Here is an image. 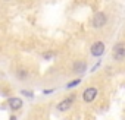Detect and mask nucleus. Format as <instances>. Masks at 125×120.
I'll return each instance as SVG.
<instances>
[{
	"mask_svg": "<svg viewBox=\"0 0 125 120\" xmlns=\"http://www.w3.org/2000/svg\"><path fill=\"white\" fill-rule=\"evenodd\" d=\"M74 101H75V94H72V95H69V97H65L63 100H62V101H60V103L56 105L57 111H60V113H65V111H68V110L72 107Z\"/></svg>",
	"mask_w": 125,
	"mask_h": 120,
	"instance_id": "nucleus-1",
	"label": "nucleus"
},
{
	"mask_svg": "<svg viewBox=\"0 0 125 120\" xmlns=\"http://www.w3.org/2000/svg\"><path fill=\"white\" fill-rule=\"evenodd\" d=\"M106 22H107V16H106L104 12H97L91 19V25L94 28H102V26L106 25Z\"/></svg>",
	"mask_w": 125,
	"mask_h": 120,
	"instance_id": "nucleus-2",
	"label": "nucleus"
},
{
	"mask_svg": "<svg viewBox=\"0 0 125 120\" xmlns=\"http://www.w3.org/2000/svg\"><path fill=\"white\" fill-rule=\"evenodd\" d=\"M97 94H99V91H97L96 86H88V88H85L84 92H83V100H84V103H93V101L96 100Z\"/></svg>",
	"mask_w": 125,
	"mask_h": 120,
	"instance_id": "nucleus-3",
	"label": "nucleus"
},
{
	"mask_svg": "<svg viewBox=\"0 0 125 120\" xmlns=\"http://www.w3.org/2000/svg\"><path fill=\"white\" fill-rule=\"evenodd\" d=\"M112 56H113V60H116V62H122V60L125 59V45L122 43L116 44L112 50Z\"/></svg>",
	"mask_w": 125,
	"mask_h": 120,
	"instance_id": "nucleus-4",
	"label": "nucleus"
},
{
	"mask_svg": "<svg viewBox=\"0 0 125 120\" xmlns=\"http://www.w3.org/2000/svg\"><path fill=\"white\" fill-rule=\"evenodd\" d=\"M90 53L94 57H100L104 53V43L103 41H96L91 47H90Z\"/></svg>",
	"mask_w": 125,
	"mask_h": 120,
	"instance_id": "nucleus-5",
	"label": "nucleus"
},
{
	"mask_svg": "<svg viewBox=\"0 0 125 120\" xmlns=\"http://www.w3.org/2000/svg\"><path fill=\"white\" fill-rule=\"evenodd\" d=\"M8 107L12 110V111H18L19 108H22V105H24V101L21 100V98H18V97H10L9 100H8Z\"/></svg>",
	"mask_w": 125,
	"mask_h": 120,
	"instance_id": "nucleus-6",
	"label": "nucleus"
},
{
	"mask_svg": "<svg viewBox=\"0 0 125 120\" xmlns=\"http://www.w3.org/2000/svg\"><path fill=\"white\" fill-rule=\"evenodd\" d=\"M85 69H87V63L84 62V60H77V62L74 63V66H72V70L75 73H84Z\"/></svg>",
	"mask_w": 125,
	"mask_h": 120,
	"instance_id": "nucleus-7",
	"label": "nucleus"
},
{
	"mask_svg": "<svg viewBox=\"0 0 125 120\" xmlns=\"http://www.w3.org/2000/svg\"><path fill=\"white\" fill-rule=\"evenodd\" d=\"M16 76H18V79H21V81H27L28 76H30V73H28V70H27L25 68H19V69L16 70Z\"/></svg>",
	"mask_w": 125,
	"mask_h": 120,
	"instance_id": "nucleus-8",
	"label": "nucleus"
},
{
	"mask_svg": "<svg viewBox=\"0 0 125 120\" xmlns=\"http://www.w3.org/2000/svg\"><path fill=\"white\" fill-rule=\"evenodd\" d=\"M80 84H81V79H80V78H77V79H74L72 82H69V84L66 85V88H74V86H78Z\"/></svg>",
	"mask_w": 125,
	"mask_h": 120,
	"instance_id": "nucleus-9",
	"label": "nucleus"
},
{
	"mask_svg": "<svg viewBox=\"0 0 125 120\" xmlns=\"http://www.w3.org/2000/svg\"><path fill=\"white\" fill-rule=\"evenodd\" d=\"M21 94H22V95H25V97H28V98H32V97H34V92H32V91H30V89H22V91H21Z\"/></svg>",
	"mask_w": 125,
	"mask_h": 120,
	"instance_id": "nucleus-10",
	"label": "nucleus"
},
{
	"mask_svg": "<svg viewBox=\"0 0 125 120\" xmlns=\"http://www.w3.org/2000/svg\"><path fill=\"white\" fill-rule=\"evenodd\" d=\"M52 56H54V53H44V54H43V57H44V59H47V60H49V59H52Z\"/></svg>",
	"mask_w": 125,
	"mask_h": 120,
	"instance_id": "nucleus-11",
	"label": "nucleus"
},
{
	"mask_svg": "<svg viewBox=\"0 0 125 120\" xmlns=\"http://www.w3.org/2000/svg\"><path fill=\"white\" fill-rule=\"evenodd\" d=\"M52 92H54V89H44V91H43V94H46V95H49V94H52Z\"/></svg>",
	"mask_w": 125,
	"mask_h": 120,
	"instance_id": "nucleus-12",
	"label": "nucleus"
},
{
	"mask_svg": "<svg viewBox=\"0 0 125 120\" xmlns=\"http://www.w3.org/2000/svg\"><path fill=\"white\" fill-rule=\"evenodd\" d=\"M99 66H100V63H96V65H94V68L91 69V72H94V70H97V68H99Z\"/></svg>",
	"mask_w": 125,
	"mask_h": 120,
	"instance_id": "nucleus-13",
	"label": "nucleus"
},
{
	"mask_svg": "<svg viewBox=\"0 0 125 120\" xmlns=\"http://www.w3.org/2000/svg\"><path fill=\"white\" fill-rule=\"evenodd\" d=\"M9 120H18V119H16V116H10V119H9Z\"/></svg>",
	"mask_w": 125,
	"mask_h": 120,
	"instance_id": "nucleus-14",
	"label": "nucleus"
}]
</instances>
